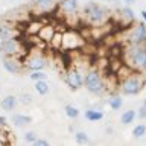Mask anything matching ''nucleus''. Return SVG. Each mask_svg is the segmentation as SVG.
I'll use <instances>...</instances> for the list:
<instances>
[{
  "label": "nucleus",
  "instance_id": "nucleus-2",
  "mask_svg": "<svg viewBox=\"0 0 146 146\" xmlns=\"http://www.w3.org/2000/svg\"><path fill=\"white\" fill-rule=\"evenodd\" d=\"M82 17H84V21L91 27H99L104 26L105 23L108 21L110 14L108 9L104 8L102 5L96 3V2H88L82 9Z\"/></svg>",
  "mask_w": 146,
  "mask_h": 146
},
{
  "label": "nucleus",
  "instance_id": "nucleus-12",
  "mask_svg": "<svg viewBox=\"0 0 146 146\" xmlns=\"http://www.w3.org/2000/svg\"><path fill=\"white\" fill-rule=\"evenodd\" d=\"M55 34H56V27H55L52 23H44L36 36H38V38L43 41V43L50 44V41H52V38L55 36Z\"/></svg>",
  "mask_w": 146,
  "mask_h": 146
},
{
  "label": "nucleus",
  "instance_id": "nucleus-9",
  "mask_svg": "<svg viewBox=\"0 0 146 146\" xmlns=\"http://www.w3.org/2000/svg\"><path fill=\"white\" fill-rule=\"evenodd\" d=\"M85 46V38L78 31L62 32V49L64 50H76Z\"/></svg>",
  "mask_w": 146,
  "mask_h": 146
},
{
  "label": "nucleus",
  "instance_id": "nucleus-24",
  "mask_svg": "<svg viewBox=\"0 0 146 146\" xmlns=\"http://www.w3.org/2000/svg\"><path fill=\"white\" fill-rule=\"evenodd\" d=\"M75 141L81 146H85V145L90 143V137L85 131H76L75 132Z\"/></svg>",
  "mask_w": 146,
  "mask_h": 146
},
{
  "label": "nucleus",
  "instance_id": "nucleus-32",
  "mask_svg": "<svg viewBox=\"0 0 146 146\" xmlns=\"http://www.w3.org/2000/svg\"><path fill=\"white\" fill-rule=\"evenodd\" d=\"M6 126H8V119L5 117L3 114H0V128L3 129V128H6Z\"/></svg>",
  "mask_w": 146,
  "mask_h": 146
},
{
  "label": "nucleus",
  "instance_id": "nucleus-39",
  "mask_svg": "<svg viewBox=\"0 0 146 146\" xmlns=\"http://www.w3.org/2000/svg\"><path fill=\"white\" fill-rule=\"evenodd\" d=\"M107 2H108V0H107Z\"/></svg>",
  "mask_w": 146,
  "mask_h": 146
},
{
  "label": "nucleus",
  "instance_id": "nucleus-1",
  "mask_svg": "<svg viewBox=\"0 0 146 146\" xmlns=\"http://www.w3.org/2000/svg\"><path fill=\"white\" fill-rule=\"evenodd\" d=\"M122 61L134 72H146V44H128L122 50Z\"/></svg>",
  "mask_w": 146,
  "mask_h": 146
},
{
  "label": "nucleus",
  "instance_id": "nucleus-34",
  "mask_svg": "<svg viewBox=\"0 0 146 146\" xmlns=\"http://www.w3.org/2000/svg\"><path fill=\"white\" fill-rule=\"evenodd\" d=\"M123 2H125L126 6H131L132 3H135V0H123Z\"/></svg>",
  "mask_w": 146,
  "mask_h": 146
},
{
  "label": "nucleus",
  "instance_id": "nucleus-40",
  "mask_svg": "<svg viewBox=\"0 0 146 146\" xmlns=\"http://www.w3.org/2000/svg\"><path fill=\"white\" fill-rule=\"evenodd\" d=\"M0 141H2V140H0Z\"/></svg>",
  "mask_w": 146,
  "mask_h": 146
},
{
  "label": "nucleus",
  "instance_id": "nucleus-36",
  "mask_svg": "<svg viewBox=\"0 0 146 146\" xmlns=\"http://www.w3.org/2000/svg\"><path fill=\"white\" fill-rule=\"evenodd\" d=\"M0 146H6V145H5V141H0Z\"/></svg>",
  "mask_w": 146,
  "mask_h": 146
},
{
  "label": "nucleus",
  "instance_id": "nucleus-22",
  "mask_svg": "<svg viewBox=\"0 0 146 146\" xmlns=\"http://www.w3.org/2000/svg\"><path fill=\"white\" fill-rule=\"evenodd\" d=\"M34 88H35V91L40 96H46L49 93V90H50L47 81H36V82H34Z\"/></svg>",
  "mask_w": 146,
  "mask_h": 146
},
{
  "label": "nucleus",
  "instance_id": "nucleus-29",
  "mask_svg": "<svg viewBox=\"0 0 146 146\" xmlns=\"http://www.w3.org/2000/svg\"><path fill=\"white\" fill-rule=\"evenodd\" d=\"M18 102H21L23 105H31L32 102H34V98L26 93V94H21L20 98H18Z\"/></svg>",
  "mask_w": 146,
  "mask_h": 146
},
{
  "label": "nucleus",
  "instance_id": "nucleus-19",
  "mask_svg": "<svg viewBox=\"0 0 146 146\" xmlns=\"http://www.w3.org/2000/svg\"><path fill=\"white\" fill-rule=\"evenodd\" d=\"M108 105H110V108L113 110V111H117V110H120L122 108V105H123V98L120 94H111L108 98Z\"/></svg>",
  "mask_w": 146,
  "mask_h": 146
},
{
  "label": "nucleus",
  "instance_id": "nucleus-11",
  "mask_svg": "<svg viewBox=\"0 0 146 146\" xmlns=\"http://www.w3.org/2000/svg\"><path fill=\"white\" fill-rule=\"evenodd\" d=\"M58 8L66 17H73L79 11V2L78 0H59Z\"/></svg>",
  "mask_w": 146,
  "mask_h": 146
},
{
  "label": "nucleus",
  "instance_id": "nucleus-35",
  "mask_svg": "<svg viewBox=\"0 0 146 146\" xmlns=\"http://www.w3.org/2000/svg\"><path fill=\"white\" fill-rule=\"evenodd\" d=\"M113 132V128H107V134H111Z\"/></svg>",
  "mask_w": 146,
  "mask_h": 146
},
{
  "label": "nucleus",
  "instance_id": "nucleus-20",
  "mask_svg": "<svg viewBox=\"0 0 146 146\" xmlns=\"http://www.w3.org/2000/svg\"><path fill=\"white\" fill-rule=\"evenodd\" d=\"M119 12H120L122 21H126V23H134V21H135V14H134V11L131 9V6L122 8Z\"/></svg>",
  "mask_w": 146,
  "mask_h": 146
},
{
  "label": "nucleus",
  "instance_id": "nucleus-25",
  "mask_svg": "<svg viewBox=\"0 0 146 146\" xmlns=\"http://www.w3.org/2000/svg\"><path fill=\"white\" fill-rule=\"evenodd\" d=\"M50 47L55 49V50H62V32H58L55 34V36L52 38V41H50Z\"/></svg>",
  "mask_w": 146,
  "mask_h": 146
},
{
  "label": "nucleus",
  "instance_id": "nucleus-31",
  "mask_svg": "<svg viewBox=\"0 0 146 146\" xmlns=\"http://www.w3.org/2000/svg\"><path fill=\"white\" fill-rule=\"evenodd\" d=\"M32 146H50V143L46 139H36L34 143H32Z\"/></svg>",
  "mask_w": 146,
  "mask_h": 146
},
{
  "label": "nucleus",
  "instance_id": "nucleus-30",
  "mask_svg": "<svg viewBox=\"0 0 146 146\" xmlns=\"http://www.w3.org/2000/svg\"><path fill=\"white\" fill-rule=\"evenodd\" d=\"M137 117L141 119V120H145V119H146V107H145V105H141V107L137 110Z\"/></svg>",
  "mask_w": 146,
  "mask_h": 146
},
{
  "label": "nucleus",
  "instance_id": "nucleus-5",
  "mask_svg": "<svg viewBox=\"0 0 146 146\" xmlns=\"http://www.w3.org/2000/svg\"><path fill=\"white\" fill-rule=\"evenodd\" d=\"M23 66H25V70L27 72H40L49 67V59L46 55H43L38 50L31 49L29 53H26L25 59H23Z\"/></svg>",
  "mask_w": 146,
  "mask_h": 146
},
{
  "label": "nucleus",
  "instance_id": "nucleus-33",
  "mask_svg": "<svg viewBox=\"0 0 146 146\" xmlns=\"http://www.w3.org/2000/svg\"><path fill=\"white\" fill-rule=\"evenodd\" d=\"M140 17H141V20L146 23V11H145V9H143V11H140Z\"/></svg>",
  "mask_w": 146,
  "mask_h": 146
},
{
  "label": "nucleus",
  "instance_id": "nucleus-27",
  "mask_svg": "<svg viewBox=\"0 0 146 146\" xmlns=\"http://www.w3.org/2000/svg\"><path fill=\"white\" fill-rule=\"evenodd\" d=\"M29 79L31 81H47V73H46L44 70H40V72H31L29 73Z\"/></svg>",
  "mask_w": 146,
  "mask_h": 146
},
{
  "label": "nucleus",
  "instance_id": "nucleus-21",
  "mask_svg": "<svg viewBox=\"0 0 146 146\" xmlns=\"http://www.w3.org/2000/svg\"><path fill=\"white\" fill-rule=\"evenodd\" d=\"M135 117H137L135 110H125V111L122 113V116H120V122L123 123V125H131V123L135 120Z\"/></svg>",
  "mask_w": 146,
  "mask_h": 146
},
{
  "label": "nucleus",
  "instance_id": "nucleus-13",
  "mask_svg": "<svg viewBox=\"0 0 146 146\" xmlns=\"http://www.w3.org/2000/svg\"><path fill=\"white\" fill-rule=\"evenodd\" d=\"M32 6H34L35 11L47 12V11H52V9L56 8L58 3H56V0H34Z\"/></svg>",
  "mask_w": 146,
  "mask_h": 146
},
{
  "label": "nucleus",
  "instance_id": "nucleus-18",
  "mask_svg": "<svg viewBox=\"0 0 146 146\" xmlns=\"http://www.w3.org/2000/svg\"><path fill=\"white\" fill-rule=\"evenodd\" d=\"M43 25H44V23L40 21V20H35V21L27 23V25H26V35H29V36L38 35V32H40L41 27H43Z\"/></svg>",
  "mask_w": 146,
  "mask_h": 146
},
{
  "label": "nucleus",
  "instance_id": "nucleus-8",
  "mask_svg": "<svg viewBox=\"0 0 146 146\" xmlns=\"http://www.w3.org/2000/svg\"><path fill=\"white\" fill-rule=\"evenodd\" d=\"M126 43L137 44V46L146 44V23L145 21H139L129 27V31L126 34Z\"/></svg>",
  "mask_w": 146,
  "mask_h": 146
},
{
  "label": "nucleus",
  "instance_id": "nucleus-38",
  "mask_svg": "<svg viewBox=\"0 0 146 146\" xmlns=\"http://www.w3.org/2000/svg\"><path fill=\"white\" fill-rule=\"evenodd\" d=\"M0 134H2V128H0Z\"/></svg>",
  "mask_w": 146,
  "mask_h": 146
},
{
  "label": "nucleus",
  "instance_id": "nucleus-10",
  "mask_svg": "<svg viewBox=\"0 0 146 146\" xmlns=\"http://www.w3.org/2000/svg\"><path fill=\"white\" fill-rule=\"evenodd\" d=\"M2 66L8 73L11 75H20V73L25 70V66H23V59L18 56H8L2 59Z\"/></svg>",
  "mask_w": 146,
  "mask_h": 146
},
{
  "label": "nucleus",
  "instance_id": "nucleus-16",
  "mask_svg": "<svg viewBox=\"0 0 146 146\" xmlns=\"http://www.w3.org/2000/svg\"><path fill=\"white\" fill-rule=\"evenodd\" d=\"M15 36H18V32L15 31V27L5 25V23H0V41L11 40V38H15Z\"/></svg>",
  "mask_w": 146,
  "mask_h": 146
},
{
  "label": "nucleus",
  "instance_id": "nucleus-4",
  "mask_svg": "<svg viewBox=\"0 0 146 146\" xmlns=\"http://www.w3.org/2000/svg\"><path fill=\"white\" fill-rule=\"evenodd\" d=\"M146 85V78L145 73L141 72H132L128 78L119 81L117 90L123 96H137Z\"/></svg>",
  "mask_w": 146,
  "mask_h": 146
},
{
  "label": "nucleus",
  "instance_id": "nucleus-23",
  "mask_svg": "<svg viewBox=\"0 0 146 146\" xmlns=\"http://www.w3.org/2000/svg\"><path fill=\"white\" fill-rule=\"evenodd\" d=\"M64 113H66V116L68 119H72V120H75V119L79 117V110H78V107H75V105H72V104H67L66 107H64Z\"/></svg>",
  "mask_w": 146,
  "mask_h": 146
},
{
  "label": "nucleus",
  "instance_id": "nucleus-26",
  "mask_svg": "<svg viewBox=\"0 0 146 146\" xmlns=\"http://www.w3.org/2000/svg\"><path fill=\"white\" fill-rule=\"evenodd\" d=\"M146 135V125L145 123H139V125L134 126L132 129V137L134 139H141V137Z\"/></svg>",
  "mask_w": 146,
  "mask_h": 146
},
{
  "label": "nucleus",
  "instance_id": "nucleus-7",
  "mask_svg": "<svg viewBox=\"0 0 146 146\" xmlns=\"http://www.w3.org/2000/svg\"><path fill=\"white\" fill-rule=\"evenodd\" d=\"M64 82H66L67 87L72 91H78L79 88L84 87V73H82L81 68H78L75 66H70L66 70V75H64Z\"/></svg>",
  "mask_w": 146,
  "mask_h": 146
},
{
  "label": "nucleus",
  "instance_id": "nucleus-28",
  "mask_svg": "<svg viewBox=\"0 0 146 146\" xmlns=\"http://www.w3.org/2000/svg\"><path fill=\"white\" fill-rule=\"evenodd\" d=\"M23 139H25V141H27V143H34V141L38 139V135H36V132L35 131H26L25 132V135H23Z\"/></svg>",
  "mask_w": 146,
  "mask_h": 146
},
{
  "label": "nucleus",
  "instance_id": "nucleus-14",
  "mask_svg": "<svg viewBox=\"0 0 146 146\" xmlns=\"http://www.w3.org/2000/svg\"><path fill=\"white\" fill-rule=\"evenodd\" d=\"M17 105H18V98L14 96V94H8L0 100V107H2V110L6 111V113L14 111V110L17 108Z\"/></svg>",
  "mask_w": 146,
  "mask_h": 146
},
{
  "label": "nucleus",
  "instance_id": "nucleus-6",
  "mask_svg": "<svg viewBox=\"0 0 146 146\" xmlns=\"http://www.w3.org/2000/svg\"><path fill=\"white\" fill-rule=\"evenodd\" d=\"M0 55L3 58H8V56H18L21 59H25L26 53L23 52V46L20 43V38L15 36V38H11V40H3L0 41Z\"/></svg>",
  "mask_w": 146,
  "mask_h": 146
},
{
  "label": "nucleus",
  "instance_id": "nucleus-3",
  "mask_svg": "<svg viewBox=\"0 0 146 146\" xmlns=\"http://www.w3.org/2000/svg\"><path fill=\"white\" fill-rule=\"evenodd\" d=\"M84 88L93 96H102L108 90L107 79L102 76L99 68H88L84 73Z\"/></svg>",
  "mask_w": 146,
  "mask_h": 146
},
{
  "label": "nucleus",
  "instance_id": "nucleus-17",
  "mask_svg": "<svg viewBox=\"0 0 146 146\" xmlns=\"http://www.w3.org/2000/svg\"><path fill=\"white\" fill-rule=\"evenodd\" d=\"M84 116L88 122H100L104 119V111L99 108H88L85 110Z\"/></svg>",
  "mask_w": 146,
  "mask_h": 146
},
{
  "label": "nucleus",
  "instance_id": "nucleus-15",
  "mask_svg": "<svg viewBox=\"0 0 146 146\" xmlns=\"http://www.w3.org/2000/svg\"><path fill=\"white\" fill-rule=\"evenodd\" d=\"M11 123L15 128H25L26 125L32 123V117L29 114H21V113H14L11 117Z\"/></svg>",
  "mask_w": 146,
  "mask_h": 146
},
{
  "label": "nucleus",
  "instance_id": "nucleus-37",
  "mask_svg": "<svg viewBox=\"0 0 146 146\" xmlns=\"http://www.w3.org/2000/svg\"><path fill=\"white\" fill-rule=\"evenodd\" d=\"M141 105H145V107H146V99L143 100V104H141Z\"/></svg>",
  "mask_w": 146,
  "mask_h": 146
}]
</instances>
